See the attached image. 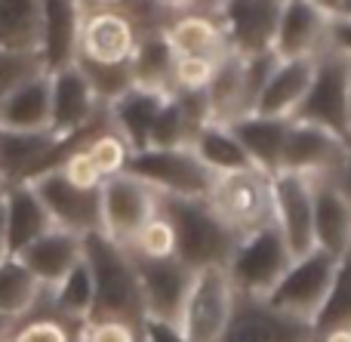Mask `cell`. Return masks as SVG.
I'll list each match as a JSON object with an SVG mask.
<instances>
[{
    "label": "cell",
    "instance_id": "1",
    "mask_svg": "<svg viewBox=\"0 0 351 342\" xmlns=\"http://www.w3.org/2000/svg\"><path fill=\"white\" fill-rule=\"evenodd\" d=\"M84 262L93 275V315L90 321L114 318L127 324H145V300H142L139 275L130 250L105 232L84 234Z\"/></svg>",
    "mask_w": 351,
    "mask_h": 342
},
{
    "label": "cell",
    "instance_id": "2",
    "mask_svg": "<svg viewBox=\"0 0 351 342\" xmlns=\"http://www.w3.org/2000/svg\"><path fill=\"white\" fill-rule=\"evenodd\" d=\"M160 213L176 228V256L194 271L206 265H225L241 234L231 232L206 197H173L160 195Z\"/></svg>",
    "mask_w": 351,
    "mask_h": 342
},
{
    "label": "cell",
    "instance_id": "3",
    "mask_svg": "<svg viewBox=\"0 0 351 342\" xmlns=\"http://www.w3.org/2000/svg\"><path fill=\"white\" fill-rule=\"evenodd\" d=\"M293 262V253L287 247L284 234L278 232L274 222L247 232L237 238L234 250H231L225 271L234 287V293L243 296H268L274 284L284 278L287 265Z\"/></svg>",
    "mask_w": 351,
    "mask_h": 342
},
{
    "label": "cell",
    "instance_id": "4",
    "mask_svg": "<svg viewBox=\"0 0 351 342\" xmlns=\"http://www.w3.org/2000/svg\"><path fill=\"white\" fill-rule=\"evenodd\" d=\"M290 121L317 123L330 133L348 139L351 133V105H348V56L324 49L315 59V77L305 93L302 105Z\"/></svg>",
    "mask_w": 351,
    "mask_h": 342
},
{
    "label": "cell",
    "instance_id": "5",
    "mask_svg": "<svg viewBox=\"0 0 351 342\" xmlns=\"http://www.w3.org/2000/svg\"><path fill=\"white\" fill-rule=\"evenodd\" d=\"M206 204L231 232H256L271 222V176L262 173L259 167L216 176Z\"/></svg>",
    "mask_w": 351,
    "mask_h": 342
},
{
    "label": "cell",
    "instance_id": "6",
    "mask_svg": "<svg viewBox=\"0 0 351 342\" xmlns=\"http://www.w3.org/2000/svg\"><path fill=\"white\" fill-rule=\"evenodd\" d=\"M127 173L148 182L158 195L173 197H206L213 188V173L194 154L191 145L179 148H142L133 151Z\"/></svg>",
    "mask_w": 351,
    "mask_h": 342
},
{
    "label": "cell",
    "instance_id": "7",
    "mask_svg": "<svg viewBox=\"0 0 351 342\" xmlns=\"http://www.w3.org/2000/svg\"><path fill=\"white\" fill-rule=\"evenodd\" d=\"M234 287L225 265H206L194 271L188 300L182 306L179 327L191 342H219L234 306Z\"/></svg>",
    "mask_w": 351,
    "mask_h": 342
},
{
    "label": "cell",
    "instance_id": "8",
    "mask_svg": "<svg viewBox=\"0 0 351 342\" xmlns=\"http://www.w3.org/2000/svg\"><path fill=\"white\" fill-rule=\"evenodd\" d=\"M311 321L271 306L265 296H234L231 318L219 342H311Z\"/></svg>",
    "mask_w": 351,
    "mask_h": 342
},
{
    "label": "cell",
    "instance_id": "9",
    "mask_svg": "<svg viewBox=\"0 0 351 342\" xmlns=\"http://www.w3.org/2000/svg\"><path fill=\"white\" fill-rule=\"evenodd\" d=\"M333 271H336V256L315 247V250L302 253V256H293L284 278L274 284V290L265 300L271 306L284 308V312L296 315V318L311 321L317 315V308H321L324 296H327Z\"/></svg>",
    "mask_w": 351,
    "mask_h": 342
},
{
    "label": "cell",
    "instance_id": "10",
    "mask_svg": "<svg viewBox=\"0 0 351 342\" xmlns=\"http://www.w3.org/2000/svg\"><path fill=\"white\" fill-rule=\"evenodd\" d=\"M105 114L108 108L99 102L77 62L49 71V130L56 136H77L96 127Z\"/></svg>",
    "mask_w": 351,
    "mask_h": 342
},
{
    "label": "cell",
    "instance_id": "11",
    "mask_svg": "<svg viewBox=\"0 0 351 342\" xmlns=\"http://www.w3.org/2000/svg\"><path fill=\"white\" fill-rule=\"evenodd\" d=\"M284 0H219L213 16L231 53L256 56L274 49Z\"/></svg>",
    "mask_w": 351,
    "mask_h": 342
},
{
    "label": "cell",
    "instance_id": "12",
    "mask_svg": "<svg viewBox=\"0 0 351 342\" xmlns=\"http://www.w3.org/2000/svg\"><path fill=\"white\" fill-rule=\"evenodd\" d=\"M160 195L133 173H117L102 182V232L127 247L142 225L158 213Z\"/></svg>",
    "mask_w": 351,
    "mask_h": 342
},
{
    "label": "cell",
    "instance_id": "13",
    "mask_svg": "<svg viewBox=\"0 0 351 342\" xmlns=\"http://www.w3.org/2000/svg\"><path fill=\"white\" fill-rule=\"evenodd\" d=\"M34 191L40 195L53 225L68 228L74 234H93L102 232V188L86 191L71 185L59 170H43L31 179Z\"/></svg>",
    "mask_w": 351,
    "mask_h": 342
},
{
    "label": "cell",
    "instance_id": "14",
    "mask_svg": "<svg viewBox=\"0 0 351 342\" xmlns=\"http://www.w3.org/2000/svg\"><path fill=\"white\" fill-rule=\"evenodd\" d=\"M348 158V139L317 127V123L290 121L284 154H280V170L302 173V176H336Z\"/></svg>",
    "mask_w": 351,
    "mask_h": 342
},
{
    "label": "cell",
    "instance_id": "15",
    "mask_svg": "<svg viewBox=\"0 0 351 342\" xmlns=\"http://www.w3.org/2000/svg\"><path fill=\"white\" fill-rule=\"evenodd\" d=\"M271 222L284 234L293 256L315 250L311 222V176L278 170L271 176Z\"/></svg>",
    "mask_w": 351,
    "mask_h": 342
},
{
    "label": "cell",
    "instance_id": "16",
    "mask_svg": "<svg viewBox=\"0 0 351 342\" xmlns=\"http://www.w3.org/2000/svg\"><path fill=\"white\" fill-rule=\"evenodd\" d=\"M139 31L121 6H86L77 59L99 65H127L136 53Z\"/></svg>",
    "mask_w": 351,
    "mask_h": 342
},
{
    "label": "cell",
    "instance_id": "17",
    "mask_svg": "<svg viewBox=\"0 0 351 342\" xmlns=\"http://www.w3.org/2000/svg\"><path fill=\"white\" fill-rule=\"evenodd\" d=\"M133 262H136V275H139L142 300H145V318L179 324L182 306H185L188 290H191V281H194V269L182 262L179 256H170V259L133 256Z\"/></svg>",
    "mask_w": 351,
    "mask_h": 342
},
{
    "label": "cell",
    "instance_id": "18",
    "mask_svg": "<svg viewBox=\"0 0 351 342\" xmlns=\"http://www.w3.org/2000/svg\"><path fill=\"white\" fill-rule=\"evenodd\" d=\"M330 47V19L311 0H284L274 53L278 59H315Z\"/></svg>",
    "mask_w": 351,
    "mask_h": 342
},
{
    "label": "cell",
    "instance_id": "19",
    "mask_svg": "<svg viewBox=\"0 0 351 342\" xmlns=\"http://www.w3.org/2000/svg\"><path fill=\"white\" fill-rule=\"evenodd\" d=\"M311 222L315 247L336 259L351 247V201L336 176H311Z\"/></svg>",
    "mask_w": 351,
    "mask_h": 342
},
{
    "label": "cell",
    "instance_id": "20",
    "mask_svg": "<svg viewBox=\"0 0 351 342\" xmlns=\"http://www.w3.org/2000/svg\"><path fill=\"white\" fill-rule=\"evenodd\" d=\"M3 185V219H6V253L19 256L31 241L47 234L53 228L40 195L34 191L31 179H16Z\"/></svg>",
    "mask_w": 351,
    "mask_h": 342
},
{
    "label": "cell",
    "instance_id": "21",
    "mask_svg": "<svg viewBox=\"0 0 351 342\" xmlns=\"http://www.w3.org/2000/svg\"><path fill=\"white\" fill-rule=\"evenodd\" d=\"M84 16H86L84 0H43L40 59L47 65V71L77 62Z\"/></svg>",
    "mask_w": 351,
    "mask_h": 342
},
{
    "label": "cell",
    "instance_id": "22",
    "mask_svg": "<svg viewBox=\"0 0 351 342\" xmlns=\"http://www.w3.org/2000/svg\"><path fill=\"white\" fill-rule=\"evenodd\" d=\"M19 259H22L31 269V275L49 290L84 259V238L68 232V228L53 225L47 234L31 241V244L19 253Z\"/></svg>",
    "mask_w": 351,
    "mask_h": 342
},
{
    "label": "cell",
    "instance_id": "23",
    "mask_svg": "<svg viewBox=\"0 0 351 342\" xmlns=\"http://www.w3.org/2000/svg\"><path fill=\"white\" fill-rule=\"evenodd\" d=\"M228 127H231V133L241 139L243 151L250 154L253 167H259L268 176H274V173L280 170V154H284L290 117H271V114L250 111V114H241V117H234V121H228Z\"/></svg>",
    "mask_w": 351,
    "mask_h": 342
},
{
    "label": "cell",
    "instance_id": "24",
    "mask_svg": "<svg viewBox=\"0 0 351 342\" xmlns=\"http://www.w3.org/2000/svg\"><path fill=\"white\" fill-rule=\"evenodd\" d=\"M170 93L160 90H145V86H133L121 99L108 105V121L117 133L127 139V145L133 151H142L152 142V127L158 121L160 108H164Z\"/></svg>",
    "mask_w": 351,
    "mask_h": 342
},
{
    "label": "cell",
    "instance_id": "25",
    "mask_svg": "<svg viewBox=\"0 0 351 342\" xmlns=\"http://www.w3.org/2000/svg\"><path fill=\"white\" fill-rule=\"evenodd\" d=\"M315 59H278L259 102H256V111L271 117L296 114V108L302 105L305 93L311 86V77H315Z\"/></svg>",
    "mask_w": 351,
    "mask_h": 342
},
{
    "label": "cell",
    "instance_id": "26",
    "mask_svg": "<svg viewBox=\"0 0 351 342\" xmlns=\"http://www.w3.org/2000/svg\"><path fill=\"white\" fill-rule=\"evenodd\" d=\"M0 130H16V133L49 130V71L28 77L0 102Z\"/></svg>",
    "mask_w": 351,
    "mask_h": 342
},
{
    "label": "cell",
    "instance_id": "27",
    "mask_svg": "<svg viewBox=\"0 0 351 342\" xmlns=\"http://www.w3.org/2000/svg\"><path fill=\"white\" fill-rule=\"evenodd\" d=\"M47 287L19 256H0V324L16 327L37 308Z\"/></svg>",
    "mask_w": 351,
    "mask_h": 342
},
{
    "label": "cell",
    "instance_id": "28",
    "mask_svg": "<svg viewBox=\"0 0 351 342\" xmlns=\"http://www.w3.org/2000/svg\"><path fill=\"white\" fill-rule=\"evenodd\" d=\"M167 40L176 56H222L228 53L225 34L213 12L185 10L167 25Z\"/></svg>",
    "mask_w": 351,
    "mask_h": 342
},
{
    "label": "cell",
    "instance_id": "29",
    "mask_svg": "<svg viewBox=\"0 0 351 342\" xmlns=\"http://www.w3.org/2000/svg\"><path fill=\"white\" fill-rule=\"evenodd\" d=\"M191 148L204 167L213 176H225V173H241V170H253V160L243 151L241 139L231 133L228 123L222 121H206L204 127L194 133Z\"/></svg>",
    "mask_w": 351,
    "mask_h": 342
},
{
    "label": "cell",
    "instance_id": "30",
    "mask_svg": "<svg viewBox=\"0 0 351 342\" xmlns=\"http://www.w3.org/2000/svg\"><path fill=\"white\" fill-rule=\"evenodd\" d=\"M43 0H0V49L40 53Z\"/></svg>",
    "mask_w": 351,
    "mask_h": 342
},
{
    "label": "cell",
    "instance_id": "31",
    "mask_svg": "<svg viewBox=\"0 0 351 342\" xmlns=\"http://www.w3.org/2000/svg\"><path fill=\"white\" fill-rule=\"evenodd\" d=\"M130 65H133L136 86L173 93L176 53H173V47H170V40H167L164 31L139 34V43H136V53H133V59H130Z\"/></svg>",
    "mask_w": 351,
    "mask_h": 342
},
{
    "label": "cell",
    "instance_id": "32",
    "mask_svg": "<svg viewBox=\"0 0 351 342\" xmlns=\"http://www.w3.org/2000/svg\"><path fill=\"white\" fill-rule=\"evenodd\" d=\"M93 275L86 269V262L80 259L65 278H62L56 287L47 290V308L62 321H71V324H86L93 315Z\"/></svg>",
    "mask_w": 351,
    "mask_h": 342
},
{
    "label": "cell",
    "instance_id": "33",
    "mask_svg": "<svg viewBox=\"0 0 351 342\" xmlns=\"http://www.w3.org/2000/svg\"><path fill=\"white\" fill-rule=\"evenodd\" d=\"M206 99H210L213 121L228 123L243 114V56L231 53V49L222 56L210 86H206Z\"/></svg>",
    "mask_w": 351,
    "mask_h": 342
},
{
    "label": "cell",
    "instance_id": "34",
    "mask_svg": "<svg viewBox=\"0 0 351 342\" xmlns=\"http://www.w3.org/2000/svg\"><path fill=\"white\" fill-rule=\"evenodd\" d=\"M315 333L339 330V327H351V247L336 259V271L330 290L324 296L317 315L311 318Z\"/></svg>",
    "mask_w": 351,
    "mask_h": 342
},
{
    "label": "cell",
    "instance_id": "35",
    "mask_svg": "<svg viewBox=\"0 0 351 342\" xmlns=\"http://www.w3.org/2000/svg\"><path fill=\"white\" fill-rule=\"evenodd\" d=\"M43 302H47V293H43V300L37 302V308L28 318L12 327V339L16 342H80V327L84 324H71V321L56 318Z\"/></svg>",
    "mask_w": 351,
    "mask_h": 342
},
{
    "label": "cell",
    "instance_id": "36",
    "mask_svg": "<svg viewBox=\"0 0 351 342\" xmlns=\"http://www.w3.org/2000/svg\"><path fill=\"white\" fill-rule=\"evenodd\" d=\"M84 148H86V154L93 158V164L99 167V173H102L105 179L117 176V173H127L130 158H133V148L127 145V139H123L111 123L102 127V130H96V133L84 142Z\"/></svg>",
    "mask_w": 351,
    "mask_h": 342
},
{
    "label": "cell",
    "instance_id": "37",
    "mask_svg": "<svg viewBox=\"0 0 351 342\" xmlns=\"http://www.w3.org/2000/svg\"><path fill=\"white\" fill-rule=\"evenodd\" d=\"M127 250L133 253V256H142V259L176 256V228H173V222L160 213V207H158V213L136 232V238L127 244Z\"/></svg>",
    "mask_w": 351,
    "mask_h": 342
},
{
    "label": "cell",
    "instance_id": "38",
    "mask_svg": "<svg viewBox=\"0 0 351 342\" xmlns=\"http://www.w3.org/2000/svg\"><path fill=\"white\" fill-rule=\"evenodd\" d=\"M77 65L84 68L86 80H90L93 93L99 96V102L108 108L114 99H121L127 90H133L136 80H133V65H99V62H84L77 59Z\"/></svg>",
    "mask_w": 351,
    "mask_h": 342
},
{
    "label": "cell",
    "instance_id": "39",
    "mask_svg": "<svg viewBox=\"0 0 351 342\" xmlns=\"http://www.w3.org/2000/svg\"><path fill=\"white\" fill-rule=\"evenodd\" d=\"M191 139H194L191 121L185 117V111L179 108V102H176L170 93L158 114V121H154V127H152V142H148V148H179V145H191Z\"/></svg>",
    "mask_w": 351,
    "mask_h": 342
},
{
    "label": "cell",
    "instance_id": "40",
    "mask_svg": "<svg viewBox=\"0 0 351 342\" xmlns=\"http://www.w3.org/2000/svg\"><path fill=\"white\" fill-rule=\"evenodd\" d=\"M222 56H176L173 90H206Z\"/></svg>",
    "mask_w": 351,
    "mask_h": 342
},
{
    "label": "cell",
    "instance_id": "41",
    "mask_svg": "<svg viewBox=\"0 0 351 342\" xmlns=\"http://www.w3.org/2000/svg\"><path fill=\"white\" fill-rule=\"evenodd\" d=\"M40 71H47L40 53H6V49H0V102L16 86H22L25 80Z\"/></svg>",
    "mask_w": 351,
    "mask_h": 342
},
{
    "label": "cell",
    "instance_id": "42",
    "mask_svg": "<svg viewBox=\"0 0 351 342\" xmlns=\"http://www.w3.org/2000/svg\"><path fill=\"white\" fill-rule=\"evenodd\" d=\"M56 170H59L71 185H77V188H86V191L102 188V182H105V176L99 173V167L93 164V158L86 154L84 145L71 148V151L62 158V164L56 167Z\"/></svg>",
    "mask_w": 351,
    "mask_h": 342
},
{
    "label": "cell",
    "instance_id": "43",
    "mask_svg": "<svg viewBox=\"0 0 351 342\" xmlns=\"http://www.w3.org/2000/svg\"><path fill=\"white\" fill-rule=\"evenodd\" d=\"M80 342H142V327L114 318L86 321L80 327Z\"/></svg>",
    "mask_w": 351,
    "mask_h": 342
},
{
    "label": "cell",
    "instance_id": "44",
    "mask_svg": "<svg viewBox=\"0 0 351 342\" xmlns=\"http://www.w3.org/2000/svg\"><path fill=\"white\" fill-rule=\"evenodd\" d=\"M142 342H191L182 333L179 324L173 321H158V318H145L142 324Z\"/></svg>",
    "mask_w": 351,
    "mask_h": 342
},
{
    "label": "cell",
    "instance_id": "45",
    "mask_svg": "<svg viewBox=\"0 0 351 342\" xmlns=\"http://www.w3.org/2000/svg\"><path fill=\"white\" fill-rule=\"evenodd\" d=\"M330 49L351 59V22H330Z\"/></svg>",
    "mask_w": 351,
    "mask_h": 342
},
{
    "label": "cell",
    "instance_id": "46",
    "mask_svg": "<svg viewBox=\"0 0 351 342\" xmlns=\"http://www.w3.org/2000/svg\"><path fill=\"white\" fill-rule=\"evenodd\" d=\"M330 22H351V0H311Z\"/></svg>",
    "mask_w": 351,
    "mask_h": 342
},
{
    "label": "cell",
    "instance_id": "47",
    "mask_svg": "<svg viewBox=\"0 0 351 342\" xmlns=\"http://www.w3.org/2000/svg\"><path fill=\"white\" fill-rule=\"evenodd\" d=\"M336 182L342 185V191H346V195H348V201H351V158L346 160V164H342V170L336 173Z\"/></svg>",
    "mask_w": 351,
    "mask_h": 342
},
{
    "label": "cell",
    "instance_id": "48",
    "mask_svg": "<svg viewBox=\"0 0 351 342\" xmlns=\"http://www.w3.org/2000/svg\"><path fill=\"white\" fill-rule=\"evenodd\" d=\"M0 256H6V219H3V185H0Z\"/></svg>",
    "mask_w": 351,
    "mask_h": 342
},
{
    "label": "cell",
    "instance_id": "49",
    "mask_svg": "<svg viewBox=\"0 0 351 342\" xmlns=\"http://www.w3.org/2000/svg\"><path fill=\"white\" fill-rule=\"evenodd\" d=\"M219 0H188V10H200V12H213Z\"/></svg>",
    "mask_w": 351,
    "mask_h": 342
},
{
    "label": "cell",
    "instance_id": "50",
    "mask_svg": "<svg viewBox=\"0 0 351 342\" xmlns=\"http://www.w3.org/2000/svg\"><path fill=\"white\" fill-rule=\"evenodd\" d=\"M86 6H121L123 0H84Z\"/></svg>",
    "mask_w": 351,
    "mask_h": 342
},
{
    "label": "cell",
    "instance_id": "51",
    "mask_svg": "<svg viewBox=\"0 0 351 342\" xmlns=\"http://www.w3.org/2000/svg\"><path fill=\"white\" fill-rule=\"evenodd\" d=\"M164 3L176 6V10H188V0H164Z\"/></svg>",
    "mask_w": 351,
    "mask_h": 342
},
{
    "label": "cell",
    "instance_id": "52",
    "mask_svg": "<svg viewBox=\"0 0 351 342\" xmlns=\"http://www.w3.org/2000/svg\"><path fill=\"white\" fill-rule=\"evenodd\" d=\"M0 342H16V339H12V327H6V330L0 333Z\"/></svg>",
    "mask_w": 351,
    "mask_h": 342
},
{
    "label": "cell",
    "instance_id": "53",
    "mask_svg": "<svg viewBox=\"0 0 351 342\" xmlns=\"http://www.w3.org/2000/svg\"><path fill=\"white\" fill-rule=\"evenodd\" d=\"M348 105H351V59H348Z\"/></svg>",
    "mask_w": 351,
    "mask_h": 342
},
{
    "label": "cell",
    "instance_id": "54",
    "mask_svg": "<svg viewBox=\"0 0 351 342\" xmlns=\"http://www.w3.org/2000/svg\"><path fill=\"white\" fill-rule=\"evenodd\" d=\"M6 327H10V324H0V333H3V330H6Z\"/></svg>",
    "mask_w": 351,
    "mask_h": 342
},
{
    "label": "cell",
    "instance_id": "55",
    "mask_svg": "<svg viewBox=\"0 0 351 342\" xmlns=\"http://www.w3.org/2000/svg\"><path fill=\"white\" fill-rule=\"evenodd\" d=\"M348 145H351V133H348Z\"/></svg>",
    "mask_w": 351,
    "mask_h": 342
}]
</instances>
